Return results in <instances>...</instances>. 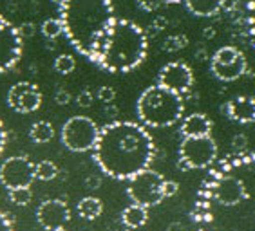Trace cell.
<instances>
[{"label":"cell","mask_w":255,"mask_h":231,"mask_svg":"<svg viewBox=\"0 0 255 231\" xmlns=\"http://www.w3.org/2000/svg\"><path fill=\"white\" fill-rule=\"evenodd\" d=\"M192 221L194 231H255V154L234 152L212 168Z\"/></svg>","instance_id":"6da1fadb"},{"label":"cell","mask_w":255,"mask_h":231,"mask_svg":"<svg viewBox=\"0 0 255 231\" xmlns=\"http://www.w3.org/2000/svg\"><path fill=\"white\" fill-rule=\"evenodd\" d=\"M91 152L105 175L128 181L136 173L150 168L156 157V145L143 125L116 119L100 128Z\"/></svg>","instance_id":"7a4b0ae2"},{"label":"cell","mask_w":255,"mask_h":231,"mask_svg":"<svg viewBox=\"0 0 255 231\" xmlns=\"http://www.w3.org/2000/svg\"><path fill=\"white\" fill-rule=\"evenodd\" d=\"M60 22L69 44L94 60L109 27L116 20L111 0H60Z\"/></svg>","instance_id":"3957f363"},{"label":"cell","mask_w":255,"mask_h":231,"mask_svg":"<svg viewBox=\"0 0 255 231\" xmlns=\"http://www.w3.org/2000/svg\"><path fill=\"white\" fill-rule=\"evenodd\" d=\"M147 33L137 24L116 18L94 56L93 64L107 73H130L147 58Z\"/></svg>","instance_id":"277c9868"},{"label":"cell","mask_w":255,"mask_h":231,"mask_svg":"<svg viewBox=\"0 0 255 231\" xmlns=\"http://www.w3.org/2000/svg\"><path fill=\"white\" fill-rule=\"evenodd\" d=\"M137 118L143 127L165 128L176 125L185 114L183 96L165 89L161 85H152L141 92L136 103Z\"/></svg>","instance_id":"5b68a950"},{"label":"cell","mask_w":255,"mask_h":231,"mask_svg":"<svg viewBox=\"0 0 255 231\" xmlns=\"http://www.w3.org/2000/svg\"><path fill=\"white\" fill-rule=\"evenodd\" d=\"M100 127L87 116H73L62 127V143L71 152H91L98 139Z\"/></svg>","instance_id":"8992f818"},{"label":"cell","mask_w":255,"mask_h":231,"mask_svg":"<svg viewBox=\"0 0 255 231\" xmlns=\"http://www.w3.org/2000/svg\"><path fill=\"white\" fill-rule=\"evenodd\" d=\"M217 159V145L212 136L183 138L179 145V168L203 170L210 168Z\"/></svg>","instance_id":"52a82bcc"},{"label":"cell","mask_w":255,"mask_h":231,"mask_svg":"<svg viewBox=\"0 0 255 231\" xmlns=\"http://www.w3.org/2000/svg\"><path fill=\"white\" fill-rule=\"evenodd\" d=\"M165 181L161 173L147 168L143 172L136 173L127 181V195L134 204L143 208H154L163 201L161 184Z\"/></svg>","instance_id":"ba28073f"},{"label":"cell","mask_w":255,"mask_h":231,"mask_svg":"<svg viewBox=\"0 0 255 231\" xmlns=\"http://www.w3.org/2000/svg\"><path fill=\"white\" fill-rule=\"evenodd\" d=\"M210 71L221 81H236L248 71L245 54L234 45H226L217 51L210 60Z\"/></svg>","instance_id":"9c48e42d"},{"label":"cell","mask_w":255,"mask_h":231,"mask_svg":"<svg viewBox=\"0 0 255 231\" xmlns=\"http://www.w3.org/2000/svg\"><path fill=\"white\" fill-rule=\"evenodd\" d=\"M34 181V162L25 155H13L0 164V184L5 190L31 188Z\"/></svg>","instance_id":"30bf717a"},{"label":"cell","mask_w":255,"mask_h":231,"mask_svg":"<svg viewBox=\"0 0 255 231\" xmlns=\"http://www.w3.org/2000/svg\"><path fill=\"white\" fill-rule=\"evenodd\" d=\"M157 85L183 96L192 89L194 74L185 62H170L157 74Z\"/></svg>","instance_id":"8fae6325"},{"label":"cell","mask_w":255,"mask_h":231,"mask_svg":"<svg viewBox=\"0 0 255 231\" xmlns=\"http://www.w3.org/2000/svg\"><path fill=\"white\" fill-rule=\"evenodd\" d=\"M7 105L18 114H31L42 105V92L31 81H18L7 90Z\"/></svg>","instance_id":"7c38bea8"},{"label":"cell","mask_w":255,"mask_h":231,"mask_svg":"<svg viewBox=\"0 0 255 231\" xmlns=\"http://www.w3.org/2000/svg\"><path fill=\"white\" fill-rule=\"evenodd\" d=\"M22 36L13 24H5L0 31V74L7 73L15 67L22 58Z\"/></svg>","instance_id":"4fadbf2b"},{"label":"cell","mask_w":255,"mask_h":231,"mask_svg":"<svg viewBox=\"0 0 255 231\" xmlns=\"http://www.w3.org/2000/svg\"><path fill=\"white\" fill-rule=\"evenodd\" d=\"M69 219H71V210H69L67 202L62 199H47V201L40 202V206L36 208V222L45 231L65 228Z\"/></svg>","instance_id":"5bb4252c"},{"label":"cell","mask_w":255,"mask_h":231,"mask_svg":"<svg viewBox=\"0 0 255 231\" xmlns=\"http://www.w3.org/2000/svg\"><path fill=\"white\" fill-rule=\"evenodd\" d=\"M226 116L241 125L255 121V99L252 96H237L226 103Z\"/></svg>","instance_id":"9a60e30c"},{"label":"cell","mask_w":255,"mask_h":231,"mask_svg":"<svg viewBox=\"0 0 255 231\" xmlns=\"http://www.w3.org/2000/svg\"><path fill=\"white\" fill-rule=\"evenodd\" d=\"M212 119L201 112H194L181 121V136L183 138H199V136H210L212 134Z\"/></svg>","instance_id":"2e32d148"},{"label":"cell","mask_w":255,"mask_h":231,"mask_svg":"<svg viewBox=\"0 0 255 231\" xmlns=\"http://www.w3.org/2000/svg\"><path fill=\"white\" fill-rule=\"evenodd\" d=\"M148 221V208H143L139 204H130L122 212V224L127 230H137L145 226Z\"/></svg>","instance_id":"e0dca14e"},{"label":"cell","mask_w":255,"mask_h":231,"mask_svg":"<svg viewBox=\"0 0 255 231\" xmlns=\"http://www.w3.org/2000/svg\"><path fill=\"white\" fill-rule=\"evenodd\" d=\"M185 2L192 15L201 16V18L217 15L225 7V0H185Z\"/></svg>","instance_id":"ac0fdd59"},{"label":"cell","mask_w":255,"mask_h":231,"mask_svg":"<svg viewBox=\"0 0 255 231\" xmlns=\"http://www.w3.org/2000/svg\"><path fill=\"white\" fill-rule=\"evenodd\" d=\"M103 212V202L98 197H84L82 201L76 204V213L85 221H94L98 219Z\"/></svg>","instance_id":"d6986e66"},{"label":"cell","mask_w":255,"mask_h":231,"mask_svg":"<svg viewBox=\"0 0 255 231\" xmlns=\"http://www.w3.org/2000/svg\"><path fill=\"white\" fill-rule=\"evenodd\" d=\"M29 138L33 143H36V145H44V143H49L51 139L54 138V127L49 123V121H36V123H33V127H31L29 130Z\"/></svg>","instance_id":"ffe728a7"},{"label":"cell","mask_w":255,"mask_h":231,"mask_svg":"<svg viewBox=\"0 0 255 231\" xmlns=\"http://www.w3.org/2000/svg\"><path fill=\"white\" fill-rule=\"evenodd\" d=\"M58 166L49 159H44V161L34 164V179H38V181H53V179L58 177Z\"/></svg>","instance_id":"44dd1931"},{"label":"cell","mask_w":255,"mask_h":231,"mask_svg":"<svg viewBox=\"0 0 255 231\" xmlns=\"http://www.w3.org/2000/svg\"><path fill=\"white\" fill-rule=\"evenodd\" d=\"M40 29H42V35H44L47 40H56L60 35H64V25H62L60 18L44 20V24H42Z\"/></svg>","instance_id":"7402d4cb"},{"label":"cell","mask_w":255,"mask_h":231,"mask_svg":"<svg viewBox=\"0 0 255 231\" xmlns=\"http://www.w3.org/2000/svg\"><path fill=\"white\" fill-rule=\"evenodd\" d=\"M7 195H9V201L16 206H27L33 199L31 188H13V190H7Z\"/></svg>","instance_id":"603a6c76"},{"label":"cell","mask_w":255,"mask_h":231,"mask_svg":"<svg viewBox=\"0 0 255 231\" xmlns=\"http://www.w3.org/2000/svg\"><path fill=\"white\" fill-rule=\"evenodd\" d=\"M76 69V60L71 54H60L58 58L54 60V71L60 74H71Z\"/></svg>","instance_id":"cb8c5ba5"},{"label":"cell","mask_w":255,"mask_h":231,"mask_svg":"<svg viewBox=\"0 0 255 231\" xmlns=\"http://www.w3.org/2000/svg\"><path fill=\"white\" fill-rule=\"evenodd\" d=\"M188 45V38L185 35H172L163 42V51L167 53H177Z\"/></svg>","instance_id":"d4e9b609"},{"label":"cell","mask_w":255,"mask_h":231,"mask_svg":"<svg viewBox=\"0 0 255 231\" xmlns=\"http://www.w3.org/2000/svg\"><path fill=\"white\" fill-rule=\"evenodd\" d=\"M179 192V184L176 181H170V179H165L161 184V195L163 199H170L174 197L176 193Z\"/></svg>","instance_id":"484cf974"},{"label":"cell","mask_w":255,"mask_h":231,"mask_svg":"<svg viewBox=\"0 0 255 231\" xmlns=\"http://www.w3.org/2000/svg\"><path fill=\"white\" fill-rule=\"evenodd\" d=\"M98 99L102 101V103H113L114 99H116V90L113 89V87H100L98 89Z\"/></svg>","instance_id":"4316f807"},{"label":"cell","mask_w":255,"mask_h":231,"mask_svg":"<svg viewBox=\"0 0 255 231\" xmlns=\"http://www.w3.org/2000/svg\"><path fill=\"white\" fill-rule=\"evenodd\" d=\"M232 148H234V152H246V148H248V139H246L245 134H237V136H234V139H232Z\"/></svg>","instance_id":"83f0119b"},{"label":"cell","mask_w":255,"mask_h":231,"mask_svg":"<svg viewBox=\"0 0 255 231\" xmlns=\"http://www.w3.org/2000/svg\"><path fill=\"white\" fill-rule=\"evenodd\" d=\"M136 5L145 13H152L161 5V0H136Z\"/></svg>","instance_id":"f1b7e54d"},{"label":"cell","mask_w":255,"mask_h":231,"mask_svg":"<svg viewBox=\"0 0 255 231\" xmlns=\"http://www.w3.org/2000/svg\"><path fill=\"white\" fill-rule=\"evenodd\" d=\"M93 99H94L93 92H91L89 89H85V90H82L78 96H76V103H78V107L87 108V107H91V105H93Z\"/></svg>","instance_id":"f546056e"},{"label":"cell","mask_w":255,"mask_h":231,"mask_svg":"<svg viewBox=\"0 0 255 231\" xmlns=\"http://www.w3.org/2000/svg\"><path fill=\"white\" fill-rule=\"evenodd\" d=\"M16 31H18V35L22 36V40L31 38V36L34 35V24L33 22H22V24L16 27Z\"/></svg>","instance_id":"4dcf8cb0"},{"label":"cell","mask_w":255,"mask_h":231,"mask_svg":"<svg viewBox=\"0 0 255 231\" xmlns=\"http://www.w3.org/2000/svg\"><path fill=\"white\" fill-rule=\"evenodd\" d=\"M0 231H15V224L11 221V217L2 210H0Z\"/></svg>","instance_id":"1f68e13d"},{"label":"cell","mask_w":255,"mask_h":231,"mask_svg":"<svg viewBox=\"0 0 255 231\" xmlns=\"http://www.w3.org/2000/svg\"><path fill=\"white\" fill-rule=\"evenodd\" d=\"M54 101L58 105H69V101H71V94L67 92L65 89H58L56 92H54Z\"/></svg>","instance_id":"d6a6232c"},{"label":"cell","mask_w":255,"mask_h":231,"mask_svg":"<svg viewBox=\"0 0 255 231\" xmlns=\"http://www.w3.org/2000/svg\"><path fill=\"white\" fill-rule=\"evenodd\" d=\"M167 18L165 16H157V18H154L152 25H150V33L152 35H156V33H159V31H163L165 27H167Z\"/></svg>","instance_id":"836d02e7"},{"label":"cell","mask_w":255,"mask_h":231,"mask_svg":"<svg viewBox=\"0 0 255 231\" xmlns=\"http://www.w3.org/2000/svg\"><path fill=\"white\" fill-rule=\"evenodd\" d=\"M85 186H87L89 190H98V188L102 186V177H100V175H89V177L85 179Z\"/></svg>","instance_id":"e575fe53"},{"label":"cell","mask_w":255,"mask_h":231,"mask_svg":"<svg viewBox=\"0 0 255 231\" xmlns=\"http://www.w3.org/2000/svg\"><path fill=\"white\" fill-rule=\"evenodd\" d=\"M5 145H7V130H5L4 121L0 119V155L5 150Z\"/></svg>","instance_id":"d590c367"},{"label":"cell","mask_w":255,"mask_h":231,"mask_svg":"<svg viewBox=\"0 0 255 231\" xmlns=\"http://www.w3.org/2000/svg\"><path fill=\"white\" fill-rule=\"evenodd\" d=\"M105 116H107L109 119H113V121H116L118 119V114H120V110H118V107L116 105H113V103H107L105 105Z\"/></svg>","instance_id":"8d00e7d4"},{"label":"cell","mask_w":255,"mask_h":231,"mask_svg":"<svg viewBox=\"0 0 255 231\" xmlns=\"http://www.w3.org/2000/svg\"><path fill=\"white\" fill-rule=\"evenodd\" d=\"M167 231H185V230H183V226L179 224V222H172Z\"/></svg>","instance_id":"74e56055"},{"label":"cell","mask_w":255,"mask_h":231,"mask_svg":"<svg viewBox=\"0 0 255 231\" xmlns=\"http://www.w3.org/2000/svg\"><path fill=\"white\" fill-rule=\"evenodd\" d=\"M216 36V31L212 29V27H206L205 29V38H214Z\"/></svg>","instance_id":"f35d334b"},{"label":"cell","mask_w":255,"mask_h":231,"mask_svg":"<svg viewBox=\"0 0 255 231\" xmlns=\"http://www.w3.org/2000/svg\"><path fill=\"white\" fill-rule=\"evenodd\" d=\"M5 24H7V20H5V18H4V16L0 15V31L4 29V27H5Z\"/></svg>","instance_id":"ab89813d"},{"label":"cell","mask_w":255,"mask_h":231,"mask_svg":"<svg viewBox=\"0 0 255 231\" xmlns=\"http://www.w3.org/2000/svg\"><path fill=\"white\" fill-rule=\"evenodd\" d=\"M53 231H67L65 228H58V230H53Z\"/></svg>","instance_id":"60d3db41"},{"label":"cell","mask_w":255,"mask_h":231,"mask_svg":"<svg viewBox=\"0 0 255 231\" xmlns=\"http://www.w3.org/2000/svg\"><path fill=\"white\" fill-rule=\"evenodd\" d=\"M118 231H132V230H127V228H125V230H118Z\"/></svg>","instance_id":"b9f144b4"}]
</instances>
